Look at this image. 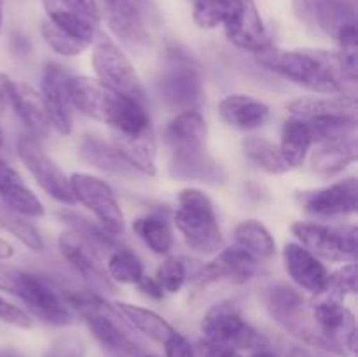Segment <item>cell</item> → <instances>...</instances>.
<instances>
[{
  "instance_id": "45",
  "label": "cell",
  "mask_w": 358,
  "mask_h": 357,
  "mask_svg": "<svg viewBox=\"0 0 358 357\" xmlns=\"http://www.w3.org/2000/svg\"><path fill=\"white\" fill-rule=\"evenodd\" d=\"M0 321L7 322L10 326H16L21 329H30L31 328V318L27 312L17 308L16 304L9 303L0 296Z\"/></svg>"
},
{
  "instance_id": "35",
  "label": "cell",
  "mask_w": 358,
  "mask_h": 357,
  "mask_svg": "<svg viewBox=\"0 0 358 357\" xmlns=\"http://www.w3.org/2000/svg\"><path fill=\"white\" fill-rule=\"evenodd\" d=\"M243 153L252 163L257 164L271 175L285 174L290 170L289 163L282 156V150L276 144L262 139V136H248L243 140Z\"/></svg>"
},
{
  "instance_id": "3",
  "label": "cell",
  "mask_w": 358,
  "mask_h": 357,
  "mask_svg": "<svg viewBox=\"0 0 358 357\" xmlns=\"http://www.w3.org/2000/svg\"><path fill=\"white\" fill-rule=\"evenodd\" d=\"M66 307L79 312L86 321L87 328L93 332L96 342L103 349L107 357H140L143 354L142 345L136 342L129 331V326L119 315L114 307L101 300L98 294L87 290H72L63 293Z\"/></svg>"
},
{
  "instance_id": "20",
  "label": "cell",
  "mask_w": 358,
  "mask_h": 357,
  "mask_svg": "<svg viewBox=\"0 0 358 357\" xmlns=\"http://www.w3.org/2000/svg\"><path fill=\"white\" fill-rule=\"evenodd\" d=\"M283 265L290 279L303 289L318 294L329 282V273L320 259L299 244H287L283 248Z\"/></svg>"
},
{
  "instance_id": "49",
  "label": "cell",
  "mask_w": 358,
  "mask_h": 357,
  "mask_svg": "<svg viewBox=\"0 0 358 357\" xmlns=\"http://www.w3.org/2000/svg\"><path fill=\"white\" fill-rule=\"evenodd\" d=\"M136 287H138V289L142 290V293L145 294V296L152 298V300H163V296H164L163 287L159 286V282H157V280L154 279V276L143 275L142 279H140L138 282H136Z\"/></svg>"
},
{
  "instance_id": "21",
  "label": "cell",
  "mask_w": 358,
  "mask_h": 357,
  "mask_svg": "<svg viewBox=\"0 0 358 357\" xmlns=\"http://www.w3.org/2000/svg\"><path fill=\"white\" fill-rule=\"evenodd\" d=\"M112 146L136 174L149 175V177L156 175L157 144L154 128H147L131 135L112 132Z\"/></svg>"
},
{
  "instance_id": "29",
  "label": "cell",
  "mask_w": 358,
  "mask_h": 357,
  "mask_svg": "<svg viewBox=\"0 0 358 357\" xmlns=\"http://www.w3.org/2000/svg\"><path fill=\"white\" fill-rule=\"evenodd\" d=\"M164 140L170 149L205 146L206 122L198 111H182L164 130Z\"/></svg>"
},
{
  "instance_id": "1",
  "label": "cell",
  "mask_w": 358,
  "mask_h": 357,
  "mask_svg": "<svg viewBox=\"0 0 358 357\" xmlns=\"http://www.w3.org/2000/svg\"><path fill=\"white\" fill-rule=\"evenodd\" d=\"M264 69L315 91V93L346 94L338 52L322 49H278L269 46L257 55Z\"/></svg>"
},
{
  "instance_id": "18",
  "label": "cell",
  "mask_w": 358,
  "mask_h": 357,
  "mask_svg": "<svg viewBox=\"0 0 358 357\" xmlns=\"http://www.w3.org/2000/svg\"><path fill=\"white\" fill-rule=\"evenodd\" d=\"M357 198L358 184L357 178L353 177L329 186V188L299 195L301 206L308 214L317 217H338L357 212Z\"/></svg>"
},
{
  "instance_id": "51",
  "label": "cell",
  "mask_w": 358,
  "mask_h": 357,
  "mask_svg": "<svg viewBox=\"0 0 358 357\" xmlns=\"http://www.w3.org/2000/svg\"><path fill=\"white\" fill-rule=\"evenodd\" d=\"M13 254H14L13 245L7 244L6 240H2V238H0V261H2V259L13 258Z\"/></svg>"
},
{
  "instance_id": "27",
  "label": "cell",
  "mask_w": 358,
  "mask_h": 357,
  "mask_svg": "<svg viewBox=\"0 0 358 357\" xmlns=\"http://www.w3.org/2000/svg\"><path fill=\"white\" fill-rule=\"evenodd\" d=\"M79 153L87 163L107 174L119 175V177H133L136 172L122 160L121 154L115 150L112 144H107L105 140L98 139L94 135H84L79 144Z\"/></svg>"
},
{
  "instance_id": "24",
  "label": "cell",
  "mask_w": 358,
  "mask_h": 357,
  "mask_svg": "<svg viewBox=\"0 0 358 357\" xmlns=\"http://www.w3.org/2000/svg\"><path fill=\"white\" fill-rule=\"evenodd\" d=\"M9 107H13V111L20 115L31 136L44 139L49 135L51 122H49L48 112H45L44 100L28 84L14 83Z\"/></svg>"
},
{
  "instance_id": "25",
  "label": "cell",
  "mask_w": 358,
  "mask_h": 357,
  "mask_svg": "<svg viewBox=\"0 0 358 357\" xmlns=\"http://www.w3.org/2000/svg\"><path fill=\"white\" fill-rule=\"evenodd\" d=\"M219 114L233 128L255 130L269 119V107L247 94H229L219 104Z\"/></svg>"
},
{
  "instance_id": "44",
  "label": "cell",
  "mask_w": 358,
  "mask_h": 357,
  "mask_svg": "<svg viewBox=\"0 0 358 357\" xmlns=\"http://www.w3.org/2000/svg\"><path fill=\"white\" fill-rule=\"evenodd\" d=\"M42 357H86V345L77 336H62L49 345Z\"/></svg>"
},
{
  "instance_id": "38",
  "label": "cell",
  "mask_w": 358,
  "mask_h": 357,
  "mask_svg": "<svg viewBox=\"0 0 358 357\" xmlns=\"http://www.w3.org/2000/svg\"><path fill=\"white\" fill-rule=\"evenodd\" d=\"M107 273L110 280L121 284H136L145 275L143 273V262L140 261L138 255L135 252L128 251V248L119 247L108 255Z\"/></svg>"
},
{
  "instance_id": "13",
  "label": "cell",
  "mask_w": 358,
  "mask_h": 357,
  "mask_svg": "<svg viewBox=\"0 0 358 357\" xmlns=\"http://www.w3.org/2000/svg\"><path fill=\"white\" fill-rule=\"evenodd\" d=\"M69 181L76 202L91 210L108 234L117 237L124 231V216L107 182L90 174H73Z\"/></svg>"
},
{
  "instance_id": "41",
  "label": "cell",
  "mask_w": 358,
  "mask_h": 357,
  "mask_svg": "<svg viewBox=\"0 0 358 357\" xmlns=\"http://www.w3.org/2000/svg\"><path fill=\"white\" fill-rule=\"evenodd\" d=\"M156 280L166 293H178L187 280V265L182 258H168L157 270Z\"/></svg>"
},
{
  "instance_id": "48",
  "label": "cell",
  "mask_w": 358,
  "mask_h": 357,
  "mask_svg": "<svg viewBox=\"0 0 358 357\" xmlns=\"http://www.w3.org/2000/svg\"><path fill=\"white\" fill-rule=\"evenodd\" d=\"M62 2L66 4L76 13H79L80 16L87 18V20L94 21V23H100V13H98L96 0H62Z\"/></svg>"
},
{
  "instance_id": "5",
  "label": "cell",
  "mask_w": 358,
  "mask_h": 357,
  "mask_svg": "<svg viewBox=\"0 0 358 357\" xmlns=\"http://www.w3.org/2000/svg\"><path fill=\"white\" fill-rule=\"evenodd\" d=\"M178 210L175 224L184 237L185 244L201 254H213L224 244L219 220L208 195L194 188L184 189L178 196Z\"/></svg>"
},
{
  "instance_id": "30",
  "label": "cell",
  "mask_w": 358,
  "mask_h": 357,
  "mask_svg": "<svg viewBox=\"0 0 358 357\" xmlns=\"http://www.w3.org/2000/svg\"><path fill=\"white\" fill-rule=\"evenodd\" d=\"M114 308L128 322V326H131L133 329L140 331L142 335L149 336L154 342L164 343L175 332L170 322H166L161 315L149 310V308L136 307V304L129 303H115Z\"/></svg>"
},
{
  "instance_id": "8",
  "label": "cell",
  "mask_w": 358,
  "mask_h": 357,
  "mask_svg": "<svg viewBox=\"0 0 358 357\" xmlns=\"http://www.w3.org/2000/svg\"><path fill=\"white\" fill-rule=\"evenodd\" d=\"M205 340L233 350H257L268 346V340L248 324L234 303L224 301L210 308L201 321Z\"/></svg>"
},
{
  "instance_id": "10",
  "label": "cell",
  "mask_w": 358,
  "mask_h": 357,
  "mask_svg": "<svg viewBox=\"0 0 358 357\" xmlns=\"http://www.w3.org/2000/svg\"><path fill=\"white\" fill-rule=\"evenodd\" d=\"M98 13L105 18L108 28L129 48L149 44L147 24L157 21L152 0H96Z\"/></svg>"
},
{
  "instance_id": "12",
  "label": "cell",
  "mask_w": 358,
  "mask_h": 357,
  "mask_svg": "<svg viewBox=\"0 0 358 357\" xmlns=\"http://www.w3.org/2000/svg\"><path fill=\"white\" fill-rule=\"evenodd\" d=\"M226 35L240 49L259 55L271 44L254 0H220Z\"/></svg>"
},
{
  "instance_id": "6",
  "label": "cell",
  "mask_w": 358,
  "mask_h": 357,
  "mask_svg": "<svg viewBox=\"0 0 358 357\" xmlns=\"http://www.w3.org/2000/svg\"><path fill=\"white\" fill-rule=\"evenodd\" d=\"M157 88L161 98L173 108L196 111L201 104V74L191 56L177 46L168 48L166 62L157 80Z\"/></svg>"
},
{
  "instance_id": "50",
  "label": "cell",
  "mask_w": 358,
  "mask_h": 357,
  "mask_svg": "<svg viewBox=\"0 0 358 357\" xmlns=\"http://www.w3.org/2000/svg\"><path fill=\"white\" fill-rule=\"evenodd\" d=\"M14 80L6 74H0V108L9 107L10 93H13Z\"/></svg>"
},
{
  "instance_id": "55",
  "label": "cell",
  "mask_w": 358,
  "mask_h": 357,
  "mask_svg": "<svg viewBox=\"0 0 358 357\" xmlns=\"http://www.w3.org/2000/svg\"><path fill=\"white\" fill-rule=\"evenodd\" d=\"M2 144H3V132L2 128H0V147H2Z\"/></svg>"
},
{
  "instance_id": "4",
  "label": "cell",
  "mask_w": 358,
  "mask_h": 357,
  "mask_svg": "<svg viewBox=\"0 0 358 357\" xmlns=\"http://www.w3.org/2000/svg\"><path fill=\"white\" fill-rule=\"evenodd\" d=\"M0 289L27 304L28 310L51 326H66L72 321L62 294L48 280L9 265H0Z\"/></svg>"
},
{
  "instance_id": "39",
  "label": "cell",
  "mask_w": 358,
  "mask_h": 357,
  "mask_svg": "<svg viewBox=\"0 0 358 357\" xmlns=\"http://www.w3.org/2000/svg\"><path fill=\"white\" fill-rule=\"evenodd\" d=\"M0 226L6 227L9 233H13L30 251H42L44 248V240H42L41 233L28 220V217L13 212L7 206H3L2 203H0Z\"/></svg>"
},
{
  "instance_id": "43",
  "label": "cell",
  "mask_w": 358,
  "mask_h": 357,
  "mask_svg": "<svg viewBox=\"0 0 358 357\" xmlns=\"http://www.w3.org/2000/svg\"><path fill=\"white\" fill-rule=\"evenodd\" d=\"M325 289L332 290L338 296H345V294H355L357 293V265L355 262H350L345 265L341 270H338L336 273L329 275V282L325 286Z\"/></svg>"
},
{
  "instance_id": "28",
  "label": "cell",
  "mask_w": 358,
  "mask_h": 357,
  "mask_svg": "<svg viewBox=\"0 0 358 357\" xmlns=\"http://www.w3.org/2000/svg\"><path fill=\"white\" fill-rule=\"evenodd\" d=\"M48 20L63 31H66L72 37L80 38V41L93 44L94 38L98 35V23L87 20V18L80 16L73 9H70L66 4L62 0H42Z\"/></svg>"
},
{
  "instance_id": "9",
  "label": "cell",
  "mask_w": 358,
  "mask_h": 357,
  "mask_svg": "<svg viewBox=\"0 0 358 357\" xmlns=\"http://www.w3.org/2000/svg\"><path fill=\"white\" fill-rule=\"evenodd\" d=\"M91 63L100 83L114 90L115 93L124 94L145 105V90L135 66L126 58L124 52L103 34H98L94 38Z\"/></svg>"
},
{
  "instance_id": "16",
  "label": "cell",
  "mask_w": 358,
  "mask_h": 357,
  "mask_svg": "<svg viewBox=\"0 0 358 357\" xmlns=\"http://www.w3.org/2000/svg\"><path fill=\"white\" fill-rule=\"evenodd\" d=\"M72 76L59 63H48L42 76V100L52 128L62 135H70L73 128L72 102L69 84Z\"/></svg>"
},
{
  "instance_id": "46",
  "label": "cell",
  "mask_w": 358,
  "mask_h": 357,
  "mask_svg": "<svg viewBox=\"0 0 358 357\" xmlns=\"http://www.w3.org/2000/svg\"><path fill=\"white\" fill-rule=\"evenodd\" d=\"M164 345V352H166V357H196L194 350H192L191 343L187 342L185 336H182L180 332L175 331Z\"/></svg>"
},
{
  "instance_id": "58",
  "label": "cell",
  "mask_w": 358,
  "mask_h": 357,
  "mask_svg": "<svg viewBox=\"0 0 358 357\" xmlns=\"http://www.w3.org/2000/svg\"><path fill=\"white\" fill-rule=\"evenodd\" d=\"M189 2H192V4H194V2H198V0H189Z\"/></svg>"
},
{
  "instance_id": "7",
  "label": "cell",
  "mask_w": 358,
  "mask_h": 357,
  "mask_svg": "<svg viewBox=\"0 0 358 357\" xmlns=\"http://www.w3.org/2000/svg\"><path fill=\"white\" fill-rule=\"evenodd\" d=\"M343 298L324 289L315 301V326L322 338V349L338 356H352L357 345V326L352 312L343 304Z\"/></svg>"
},
{
  "instance_id": "22",
  "label": "cell",
  "mask_w": 358,
  "mask_h": 357,
  "mask_svg": "<svg viewBox=\"0 0 358 357\" xmlns=\"http://www.w3.org/2000/svg\"><path fill=\"white\" fill-rule=\"evenodd\" d=\"M257 272V258L241 247H229L220 252L213 261L205 265L198 273L203 284L213 280H231L236 284H245Z\"/></svg>"
},
{
  "instance_id": "32",
  "label": "cell",
  "mask_w": 358,
  "mask_h": 357,
  "mask_svg": "<svg viewBox=\"0 0 358 357\" xmlns=\"http://www.w3.org/2000/svg\"><path fill=\"white\" fill-rule=\"evenodd\" d=\"M311 144H313V136L308 128V122L304 119L296 118V115L287 119L285 125H283L282 144L278 147L290 168L303 164Z\"/></svg>"
},
{
  "instance_id": "40",
  "label": "cell",
  "mask_w": 358,
  "mask_h": 357,
  "mask_svg": "<svg viewBox=\"0 0 358 357\" xmlns=\"http://www.w3.org/2000/svg\"><path fill=\"white\" fill-rule=\"evenodd\" d=\"M42 37H44L45 44L52 49L55 52L63 56H77L83 51H86L91 44L80 41V38L72 37L66 31H63L62 28H58L56 24H52L51 21L45 20L42 21Z\"/></svg>"
},
{
  "instance_id": "34",
  "label": "cell",
  "mask_w": 358,
  "mask_h": 357,
  "mask_svg": "<svg viewBox=\"0 0 358 357\" xmlns=\"http://www.w3.org/2000/svg\"><path fill=\"white\" fill-rule=\"evenodd\" d=\"M133 230L143 240V244L156 254H168L173 247V231L164 217L149 214L138 217L133 223Z\"/></svg>"
},
{
  "instance_id": "42",
  "label": "cell",
  "mask_w": 358,
  "mask_h": 357,
  "mask_svg": "<svg viewBox=\"0 0 358 357\" xmlns=\"http://www.w3.org/2000/svg\"><path fill=\"white\" fill-rule=\"evenodd\" d=\"M192 18L201 28H215L222 23V2L220 0H198L192 4Z\"/></svg>"
},
{
  "instance_id": "54",
  "label": "cell",
  "mask_w": 358,
  "mask_h": 357,
  "mask_svg": "<svg viewBox=\"0 0 358 357\" xmlns=\"http://www.w3.org/2000/svg\"><path fill=\"white\" fill-rule=\"evenodd\" d=\"M2 13H3V0H0V28H2Z\"/></svg>"
},
{
  "instance_id": "52",
  "label": "cell",
  "mask_w": 358,
  "mask_h": 357,
  "mask_svg": "<svg viewBox=\"0 0 358 357\" xmlns=\"http://www.w3.org/2000/svg\"><path fill=\"white\" fill-rule=\"evenodd\" d=\"M252 357H276V356L268 349V346H264V349L255 350V352L252 354Z\"/></svg>"
},
{
  "instance_id": "47",
  "label": "cell",
  "mask_w": 358,
  "mask_h": 357,
  "mask_svg": "<svg viewBox=\"0 0 358 357\" xmlns=\"http://www.w3.org/2000/svg\"><path fill=\"white\" fill-rule=\"evenodd\" d=\"M198 357H241L238 350L229 349V346L217 345V343L208 342V340H199L198 342Z\"/></svg>"
},
{
  "instance_id": "57",
  "label": "cell",
  "mask_w": 358,
  "mask_h": 357,
  "mask_svg": "<svg viewBox=\"0 0 358 357\" xmlns=\"http://www.w3.org/2000/svg\"><path fill=\"white\" fill-rule=\"evenodd\" d=\"M0 357H14L13 354H0Z\"/></svg>"
},
{
  "instance_id": "36",
  "label": "cell",
  "mask_w": 358,
  "mask_h": 357,
  "mask_svg": "<svg viewBox=\"0 0 358 357\" xmlns=\"http://www.w3.org/2000/svg\"><path fill=\"white\" fill-rule=\"evenodd\" d=\"M266 303H268L269 314L283 328L287 326V322L292 321L297 314H301L304 310L303 294L294 289V287L287 286V284H276V286H273L268 290Z\"/></svg>"
},
{
  "instance_id": "14",
  "label": "cell",
  "mask_w": 358,
  "mask_h": 357,
  "mask_svg": "<svg viewBox=\"0 0 358 357\" xmlns=\"http://www.w3.org/2000/svg\"><path fill=\"white\" fill-rule=\"evenodd\" d=\"M17 154H20L21 161L24 167L28 168L35 181L38 182L42 189L52 196L55 200L62 203H76L73 198L72 188H70V181L62 168L42 150L41 144L35 136L31 135H21L17 139Z\"/></svg>"
},
{
  "instance_id": "15",
  "label": "cell",
  "mask_w": 358,
  "mask_h": 357,
  "mask_svg": "<svg viewBox=\"0 0 358 357\" xmlns=\"http://www.w3.org/2000/svg\"><path fill=\"white\" fill-rule=\"evenodd\" d=\"M58 245L63 258L91 287L107 293L114 290V284L101 265V252L84 234L76 230L63 231L58 238Z\"/></svg>"
},
{
  "instance_id": "11",
  "label": "cell",
  "mask_w": 358,
  "mask_h": 357,
  "mask_svg": "<svg viewBox=\"0 0 358 357\" xmlns=\"http://www.w3.org/2000/svg\"><path fill=\"white\" fill-rule=\"evenodd\" d=\"M292 233L303 247L315 255L331 261H355L357 255V227L355 226H327L320 223L292 224Z\"/></svg>"
},
{
  "instance_id": "2",
  "label": "cell",
  "mask_w": 358,
  "mask_h": 357,
  "mask_svg": "<svg viewBox=\"0 0 358 357\" xmlns=\"http://www.w3.org/2000/svg\"><path fill=\"white\" fill-rule=\"evenodd\" d=\"M69 93L72 107L108 125L112 132L131 135L152 128L145 105L124 94L115 93L114 90L93 77H72Z\"/></svg>"
},
{
  "instance_id": "26",
  "label": "cell",
  "mask_w": 358,
  "mask_h": 357,
  "mask_svg": "<svg viewBox=\"0 0 358 357\" xmlns=\"http://www.w3.org/2000/svg\"><path fill=\"white\" fill-rule=\"evenodd\" d=\"M289 111L301 119L352 118L357 119V100L352 94L329 98H299L289 105Z\"/></svg>"
},
{
  "instance_id": "17",
  "label": "cell",
  "mask_w": 358,
  "mask_h": 357,
  "mask_svg": "<svg viewBox=\"0 0 358 357\" xmlns=\"http://www.w3.org/2000/svg\"><path fill=\"white\" fill-rule=\"evenodd\" d=\"M297 18L331 37H338L346 24L355 23V9L348 0H294Z\"/></svg>"
},
{
  "instance_id": "53",
  "label": "cell",
  "mask_w": 358,
  "mask_h": 357,
  "mask_svg": "<svg viewBox=\"0 0 358 357\" xmlns=\"http://www.w3.org/2000/svg\"><path fill=\"white\" fill-rule=\"evenodd\" d=\"M287 357H311V356L306 352V350L301 349V346H296V349L290 350L289 356H287Z\"/></svg>"
},
{
  "instance_id": "23",
  "label": "cell",
  "mask_w": 358,
  "mask_h": 357,
  "mask_svg": "<svg viewBox=\"0 0 358 357\" xmlns=\"http://www.w3.org/2000/svg\"><path fill=\"white\" fill-rule=\"evenodd\" d=\"M0 203L24 217H42L45 212L41 200L3 160H0Z\"/></svg>"
},
{
  "instance_id": "59",
  "label": "cell",
  "mask_w": 358,
  "mask_h": 357,
  "mask_svg": "<svg viewBox=\"0 0 358 357\" xmlns=\"http://www.w3.org/2000/svg\"><path fill=\"white\" fill-rule=\"evenodd\" d=\"M324 357H331V356H324Z\"/></svg>"
},
{
  "instance_id": "31",
  "label": "cell",
  "mask_w": 358,
  "mask_h": 357,
  "mask_svg": "<svg viewBox=\"0 0 358 357\" xmlns=\"http://www.w3.org/2000/svg\"><path fill=\"white\" fill-rule=\"evenodd\" d=\"M358 147L355 139L339 140V142H327L315 150L311 158V168L317 174L334 175L345 170L348 164L357 160Z\"/></svg>"
},
{
  "instance_id": "19",
  "label": "cell",
  "mask_w": 358,
  "mask_h": 357,
  "mask_svg": "<svg viewBox=\"0 0 358 357\" xmlns=\"http://www.w3.org/2000/svg\"><path fill=\"white\" fill-rule=\"evenodd\" d=\"M170 175L180 181H199L213 186L222 184L227 178L222 164L206 153L205 146L171 149Z\"/></svg>"
},
{
  "instance_id": "33",
  "label": "cell",
  "mask_w": 358,
  "mask_h": 357,
  "mask_svg": "<svg viewBox=\"0 0 358 357\" xmlns=\"http://www.w3.org/2000/svg\"><path fill=\"white\" fill-rule=\"evenodd\" d=\"M234 238H236L238 247L245 248L255 258L269 259L275 255V240H273L268 227L259 220L248 219L238 224L236 230H234Z\"/></svg>"
},
{
  "instance_id": "37",
  "label": "cell",
  "mask_w": 358,
  "mask_h": 357,
  "mask_svg": "<svg viewBox=\"0 0 358 357\" xmlns=\"http://www.w3.org/2000/svg\"><path fill=\"white\" fill-rule=\"evenodd\" d=\"M306 121V119H304ZM308 128H310L313 142L327 144L339 142V140L355 139L357 119L352 118H318L308 119Z\"/></svg>"
},
{
  "instance_id": "56",
  "label": "cell",
  "mask_w": 358,
  "mask_h": 357,
  "mask_svg": "<svg viewBox=\"0 0 358 357\" xmlns=\"http://www.w3.org/2000/svg\"><path fill=\"white\" fill-rule=\"evenodd\" d=\"M140 357H159V356H152V354H142Z\"/></svg>"
}]
</instances>
